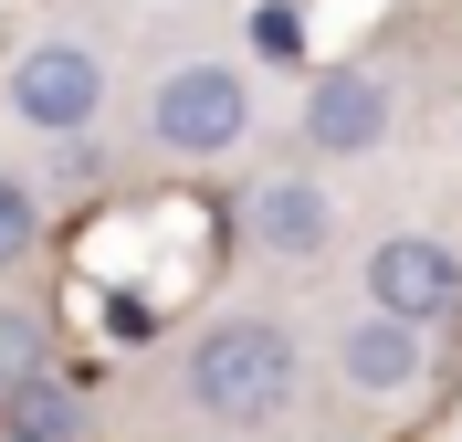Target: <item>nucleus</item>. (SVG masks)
Segmentation results:
<instances>
[{"mask_svg": "<svg viewBox=\"0 0 462 442\" xmlns=\"http://www.w3.org/2000/svg\"><path fill=\"white\" fill-rule=\"evenodd\" d=\"M305 390V358H294V326L284 316H210L179 358V400L221 432H263V421L294 411Z\"/></svg>", "mask_w": 462, "mask_h": 442, "instance_id": "1", "label": "nucleus"}, {"mask_svg": "<svg viewBox=\"0 0 462 442\" xmlns=\"http://www.w3.org/2000/svg\"><path fill=\"white\" fill-rule=\"evenodd\" d=\"M147 137L169 147V158H221V147L253 137V74L242 63H169L158 85H147Z\"/></svg>", "mask_w": 462, "mask_h": 442, "instance_id": "2", "label": "nucleus"}, {"mask_svg": "<svg viewBox=\"0 0 462 442\" xmlns=\"http://www.w3.org/2000/svg\"><path fill=\"white\" fill-rule=\"evenodd\" d=\"M11 117L42 127V137H85V127L106 117V63H95L85 42H32V53L11 63Z\"/></svg>", "mask_w": 462, "mask_h": 442, "instance_id": "3", "label": "nucleus"}, {"mask_svg": "<svg viewBox=\"0 0 462 442\" xmlns=\"http://www.w3.org/2000/svg\"><path fill=\"white\" fill-rule=\"evenodd\" d=\"M357 285H368V306H389V316H452L462 306V253L441 232H389L368 253V264H357Z\"/></svg>", "mask_w": 462, "mask_h": 442, "instance_id": "4", "label": "nucleus"}, {"mask_svg": "<svg viewBox=\"0 0 462 442\" xmlns=\"http://www.w3.org/2000/svg\"><path fill=\"white\" fill-rule=\"evenodd\" d=\"M337 380L368 390V400H410V390L431 380V337H420V316L357 306V316L337 326Z\"/></svg>", "mask_w": 462, "mask_h": 442, "instance_id": "5", "label": "nucleus"}, {"mask_svg": "<svg viewBox=\"0 0 462 442\" xmlns=\"http://www.w3.org/2000/svg\"><path fill=\"white\" fill-rule=\"evenodd\" d=\"M389 117H400V95L368 63H337L305 85V158H368V147H389Z\"/></svg>", "mask_w": 462, "mask_h": 442, "instance_id": "6", "label": "nucleus"}, {"mask_svg": "<svg viewBox=\"0 0 462 442\" xmlns=\"http://www.w3.org/2000/svg\"><path fill=\"white\" fill-rule=\"evenodd\" d=\"M242 221H253V253H273V264H316L326 242H337V201H326L316 169H273Z\"/></svg>", "mask_w": 462, "mask_h": 442, "instance_id": "7", "label": "nucleus"}, {"mask_svg": "<svg viewBox=\"0 0 462 442\" xmlns=\"http://www.w3.org/2000/svg\"><path fill=\"white\" fill-rule=\"evenodd\" d=\"M0 442H85V400L42 369V380L0 390Z\"/></svg>", "mask_w": 462, "mask_h": 442, "instance_id": "8", "label": "nucleus"}, {"mask_svg": "<svg viewBox=\"0 0 462 442\" xmlns=\"http://www.w3.org/2000/svg\"><path fill=\"white\" fill-rule=\"evenodd\" d=\"M53 369V316L42 306H22V295H0V390H22Z\"/></svg>", "mask_w": 462, "mask_h": 442, "instance_id": "9", "label": "nucleus"}, {"mask_svg": "<svg viewBox=\"0 0 462 442\" xmlns=\"http://www.w3.org/2000/svg\"><path fill=\"white\" fill-rule=\"evenodd\" d=\"M32 242H42V201H32V179L0 169V274L32 264Z\"/></svg>", "mask_w": 462, "mask_h": 442, "instance_id": "10", "label": "nucleus"}]
</instances>
